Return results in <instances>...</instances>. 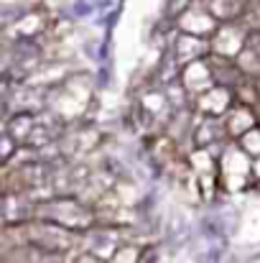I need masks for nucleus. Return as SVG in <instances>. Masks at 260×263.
I'll use <instances>...</instances> for the list:
<instances>
[{
    "label": "nucleus",
    "mask_w": 260,
    "mask_h": 263,
    "mask_svg": "<svg viewBox=\"0 0 260 263\" xmlns=\"http://www.w3.org/2000/svg\"><path fill=\"white\" fill-rule=\"evenodd\" d=\"M38 217L44 222H54L59 228H67V230H77V228H89L94 222L92 212L82 207L79 202L74 199H51V202H44L38 207Z\"/></svg>",
    "instance_id": "f257e3e1"
},
{
    "label": "nucleus",
    "mask_w": 260,
    "mask_h": 263,
    "mask_svg": "<svg viewBox=\"0 0 260 263\" xmlns=\"http://www.w3.org/2000/svg\"><path fill=\"white\" fill-rule=\"evenodd\" d=\"M248 41H250L248 26H240V23H225V26H219V28L214 31V36L209 39V54L237 62L240 54L248 49Z\"/></svg>",
    "instance_id": "f03ea898"
},
{
    "label": "nucleus",
    "mask_w": 260,
    "mask_h": 263,
    "mask_svg": "<svg viewBox=\"0 0 260 263\" xmlns=\"http://www.w3.org/2000/svg\"><path fill=\"white\" fill-rule=\"evenodd\" d=\"M26 235L31 246H36L41 253H64L74 246V235L67 228H59L54 222H36L26 228Z\"/></svg>",
    "instance_id": "7ed1b4c3"
},
{
    "label": "nucleus",
    "mask_w": 260,
    "mask_h": 263,
    "mask_svg": "<svg viewBox=\"0 0 260 263\" xmlns=\"http://www.w3.org/2000/svg\"><path fill=\"white\" fill-rule=\"evenodd\" d=\"M181 31L186 36H196V39H204V36H214V31L219 28L217 26V18L204 8V5H191V8H184L181 13V21H178Z\"/></svg>",
    "instance_id": "20e7f679"
},
{
    "label": "nucleus",
    "mask_w": 260,
    "mask_h": 263,
    "mask_svg": "<svg viewBox=\"0 0 260 263\" xmlns=\"http://www.w3.org/2000/svg\"><path fill=\"white\" fill-rule=\"evenodd\" d=\"M253 172L250 166V156L237 148V146H230L225 154H222V179L227 186H243L248 181V176Z\"/></svg>",
    "instance_id": "39448f33"
},
{
    "label": "nucleus",
    "mask_w": 260,
    "mask_h": 263,
    "mask_svg": "<svg viewBox=\"0 0 260 263\" xmlns=\"http://www.w3.org/2000/svg\"><path fill=\"white\" fill-rule=\"evenodd\" d=\"M232 92L227 87H219L214 85L212 89H207L204 95L196 97V110L204 115V118H225L235 105H232Z\"/></svg>",
    "instance_id": "423d86ee"
},
{
    "label": "nucleus",
    "mask_w": 260,
    "mask_h": 263,
    "mask_svg": "<svg viewBox=\"0 0 260 263\" xmlns=\"http://www.w3.org/2000/svg\"><path fill=\"white\" fill-rule=\"evenodd\" d=\"M181 85H184V89H189L196 97L204 95L207 89L214 87V74H212L207 59H199L194 64H186L184 72H181Z\"/></svg>",
    "instance_id": "0eeeda50"
},
{
    "label": "nucleus",
    "mask_w": 260,
    "mask_h": 263,
    "mask_svg": "<svg viewBox=\"0 0 260 263\" xmlns=\"http://www.w3.org/2000/svg\"><path fill=\"white\" fill-rule=\"evenodd\" d=\"M222 123H225V130H227V136H232V138H243L248 130H253V128H258L255 123H258V112L253 110V107H245V105H235L225 118H222Z\"/></svg>",
    "instance_id": "6e6552de"
},
{
    "label": "nucleus",
    "mask_w": 260,
    "mask_h": 263,
    "mask_svg": "<svg viewBox=\"0 0 260 263\" xmlns=\"http://www.w3.org/2000/svg\"><path fill=\"white\" fill-rule=\"evenodd\" d=\"M240 148H243L250 159H258L260 161V128L248 130V133L240 138Z\"/></svg>",
    "instance_id": "1a4fd4ad"
},
{
    "label": "nucleus",
    "mask_w": 260,
    "mask_h": 263,
    "mask_svg": "<svg viewBox=\"0 0 260 263\" xmlns=\"http://www.w3.org/2000/svg\"><path fill=\"white\" fill-rule=\"evenodd\" d=\"M69 263H102L97 256H92V253H87V251H79V253H74L72 256V261Z\"/></svg>",
    "instance_id": "9d476101"
}]
</instances>
